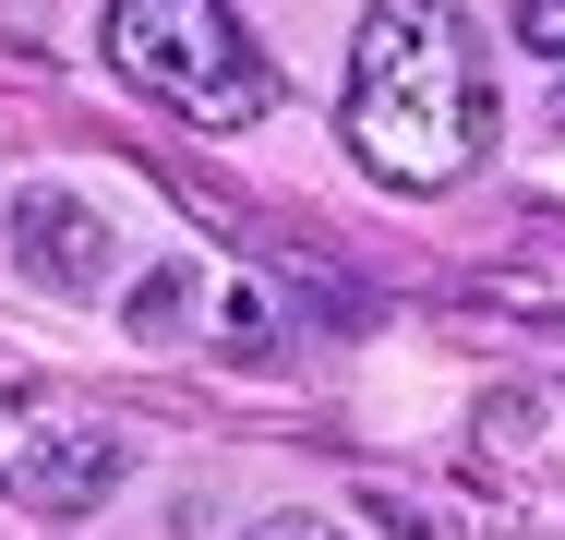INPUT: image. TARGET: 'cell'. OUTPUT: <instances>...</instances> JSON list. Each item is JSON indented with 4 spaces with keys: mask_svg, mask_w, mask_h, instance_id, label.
Listing matches in <instances>:
<instances>
[{
    "mask_svg": "<svg viewBox=\"0 0 565 540\" xmlns=\"http://www.w3.org/2000/svg\"><path fill=\"white\" fill-rule=\"evenodd\" d=\"M349 144L373 181L397 193H457L493 144V85H481V36L457 0H373L349 36Z\"/></svg>",
    "mask_w": 565,
    "mask_h": 540,
    "instance_id": "1",
    "label": "cell"
},
{
    "mask_svg": "<svg viewBox=\"0 0 565 540\" xmlns=\"http://www.w3.org/2000/svg\"><path fill=\"white\" fill-rule=\"evenodd\" d=\"M241 540H349V529L313 517V505H277V517H241Z\"/></svg>",
    "mask_w": 565,
    "mask_h": 540,
    "instance_id": "8",
    "label": "cell"
},
{
    "mask_svg": "<svg viewBox=\"0 0 565 540\" xmlns=\"http://www.w3.org/2000/svg\"><path fill=\"white\" fill-rule=\"evenodd\" d=\"M109 73L145 85L193 132H241V120H265V97H277V61L241 36L228 0H109Z\"/></svg>",
    "mask_w": 565,
    "mask_h": 540,
    "instance_id": "2",
    "label": "cell"
},
{
    "mask_svg": "<svg viewBox=\"0 0 565 540\" xmlns=\"http://www.w3.org/2000/svg\"><path fill=\"white\" fill-rule=\"evenodd\" d=\"M505 24H518L530 61H565V0H505Z\"/></svg>",
    "mask_w": 565,
    "mask_h": 540,
    "instance_id": "7",
    "label": "cell"
},
{
    "mask_svg": "<svg viewBox=\"0 0 565 540\" xmlns=\"http://www.w3.org/2000/svg\"><path fill=\"white\" fill-rule=\"evenodd\" d=\"M120 324H132V336H181V324H193V264H145V277L120 289Z\"/></svg>",
    "mask_w": 565,
    "mask_h": 540,
    "instance_id": "6",
    "label": "cell"
},
{
    "mask_svg": "<svg viewBox=\"0 0 565 540\" xmlns=\"http://www.w3.org/2000/svg\"><path fill=\"white\" fill-rule=\"evenodd\" d=\"M12 264H24L36 289H61V301H97L120 277V228L85 205L73 181H24V193H12Z\"/></svg>",
    "mask_w": 565,
    "mask_h": 540,
    "instance_id": "3",
    "label": "cell"
},
{
    "mask_svg": "<svg viewBox=\"0 0 565 540\" xmlns=\"http://www.w3.org/2000/svg\"><path fill=\"white\" fill-rule=\"evenodd\" d=\"M481 456H493V468H554V456H565V385H554V372L481 397Z\"/></svg>",
    "mask_w": 565,
    "mask_h": 540,
    "instance_id": "5",
    "label": "cell"
},
{
    "mask_svg": "<svg viewBox=\"0 0 565 540\" xmlns=\"http://www.w3.org/2000/svg\"><path fill=\"white\" fill-rule=\"evenodd\" d=\"M120 468H132V444H120L109 421H61V432H36V456H24L12 493H24L36 517H97L120 493Z\"/></svg>",
    "mask_w": 565,
    "mask_h": 540,
    "instance_id": "4",
    "label": "cell"
}]
</instances>
